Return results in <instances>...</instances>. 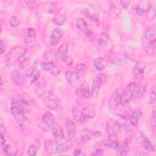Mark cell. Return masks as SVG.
Masks as SVG:
<instances>
[{"label":"cell","instance_id":"obj_38","mask_svg":"<svg viewBox=\"0 0 156 156\" xmlns=\"http://www.w3.org/2000/svg\"><path fill=\"white\" fill-rule=\"evenodd\" d=\"M55 60H56L55 54H54V53L51 51H48L43 55V57L41 62H54Z\"/></svg>","mask_w":156,"mask_h":156},{"label":"cell","instance_id":"obj_24","mask_svg":"<svg viewBox=\"0 0 156 156\" xmlns=\"http://www.w3.org/2000/svg\"><path fill=\"white\" fill-rule=\"evenodd\" d=\"M93 65L97 70L102 71L107 66L108 62L105 58L102 57H98L94 59Z\"/></svg>","mask_w":156,"mask_h":156},{"label":"cell","instance_id":"obj_27","mask_svg":"<svg viewBox=\"0 0 156 156\" xmlns=\"http://www.w3.org/2000/svg\"><path fill=\"white\" fill-rule=\"evenodd\" d=\"M101 144L104 147L108 148L112 150L117 149L119 144L116 140H112L110 138H105L101 141Z\"/></svg>","mask_w":156,"mask_h":156},{"label":"cell","instance_id":"obj_13","mask_svg":"<svg viewBox=\"0 0 156 156\" xmlns=\"http://www.w3.org/2000/svg\"><path fill=\"white\" fill-rule=\"evenodd\" d=\"M63 37V32L58 28H55L52 30L50 37L49 43L52 46L57 45L62 40Z\"/></svg>","mask_w":156,"mask_h":156},{"label":"cell","instance_id":"obj_48","mask_svg":"<svg viewBox=\"0 0 156 156\" xmlns=\"http://www.w3.org/2000/svg\"><path fill=\"white\" fill-rule=\"evenodd\" d=\"M56 9H57V5L54 3H52L48 7V12H49V13H54L56 10Z\"/></svg>","mask_w":156,"mask_h":156},{"label":"cell","instance_id":"obj_45","mask_svg":"<svg viewBox=\"0 0 156 156\" xmlns=\"http://www.w3.org/2000/svg\"><path fill=\"white\" fill-rule=\"evenodd\" d=\"M9 23L10 26L14 27L17 26L20 23V20L16 16H11L9 20Z\"/></svg>","mask_w":156,"mask_h":156},{"label":"cell","instance_id":"obj_10","mask_svg":"<svg viewBox=\"0 0 156 156\" xmlns=\"http://www.w3.org/2000/svg\"><path fill=\"white\" fill-rule=\"evenodd\" d=\"M41 68L53 76H57L60 73V68L54 63V62H41Z\"/></svg>","mask_w":156,"mask_h":156},{"label":"cell","instance_id":"obj_50","mask_svg":"<svg viewBox=\"0 0 156 156\" xmlns=\"http://www.w3.org/2000/svg\"><path fill=\"white\" fill-rule=\"evenodd\" d=\"M135 154L136 155H146L148 154L147 152H144V151L141 150L140 148H137L135 149Z\"/></svg>","mask_w":156,"mask_h":156},{"label":"cell","instance_id":"obj_19","mask_svg":"<svg viewBox=\"0 0 156 156\" xmlns=\"http://www.w3.org/2000/svg\"><path fill=\"white\" fill-rule=\"evenodd\" d=\"M4 152L7 156H15L18 154V147L16 144L11 142L8 144H5L3 147Z\"/></svg>","mask_w":156,"mask_h":156},{"label":"cell","instance_id":"obj_39","mask_svg":"<svg viewBox=\"0 0 156 156\" xmlns=\"http://www.w3.org/2000/svg\"><path fill=\"white\" fill-rule=\"evenodd\" d=\"M156 41L147 42L144 46V51L148 54H152L155 51Z\"/></svg>","mask_w":156,"mask_h":156},{"label":"cell","instance_id":"obj_7","mask_svg":"<svg viewBox=\"0 0 156 156\" xmlns=\"http://www.w3.org/2000/svg\"><path fill=\"white\" fill-rule=\"evenodd\" d=\"M143 118V113L142 111L138 108L135 110H132L130 116L129 118L126 120L128 121L129 125H130L132 127H137L140 122V121L142 120Z\"/></svg>","mask_w":156,"mask_h":156},{"label":"cell","instance_id":"obj_35","mask_svg":"<svg viewBox=\"0 0 156 156\" xmlns=\"http://www.w3.org/2000/svg\"><path fill=\"white\" fill-rule=\"evenodd\" d=\"M93 136V132L87 129L82 130L80 133V141L82 143H85L88 142Z\"/></svg>","mask_w":156,"mask_h":156},{"label":"cell","instance_id":"obj_51","mask_svg":"<svg viewBox=\"0 0 156 156\" xmlns=\"http://www.w3.org/2000/svg\"><path fill=\"white\" fill-rule=\"evenodd\" d=\"M120 3H121V6L124 9H127L130 5V1H126V0H122V1H120Z\"/></svg>","mask_w":156,"mask_h":156},{"label":"cell","instance_id":"obj_6","mask_svg":"<svg viewBox=\"0 0 156 156\" xmlns=\"http://www.w3.org/2000/svg\"><path fill=\"white\" fill-rule=\"evenodd\" d=\"M36 37L35 30L31 27L26 28L23 30L24 41L26 46L30 48L34 46Z\"/></svg>","mask_w":156,"mask_h":156},{"label":"cell","instance_id":"obj_32","mask_svg":"<svg viewBox=\"0 0 156 156\" xmlns=\"http://www.w3.org/2000/svg\"><path fill=\"white\" fill-rule=\"evenodd\" d=\"M116 154L118 155H126L129 151V141L126 140L121 144L119 145L117 148Z\"/></svg>","mask_w":156,"mask_h":156},{"label":"cell","instance_id":"obj_47","mask_svg":"<svg viewBox=\"0 0 156 156\" xmlns=\"http://www.w3.org/2000/svg\"><path fill=\"white\" fill-rule=\"evenodd\" d=\"M72 113H73V117L76 120H79V119L80 118V114H81V112L79 110V108H77V107H74L73 108V110H72Z\"/></svg>","mask_w":156,"mask_h":156},{"label":"cell","instance_id":"obj_8","mask_svg":"<svg viewBox=\"0 0 156 156\" xmlns=\"http://www.w3.org/2000/svg\"><path fill=\"white\" fill-rule=\"evenodd\" d=\"M43 103L47 108L52 110H57L59 107L58 99L54 94H50L46 96L43 100Z\"/></svg>","mask_w":156,"mask_h":156},{"label":"cell","instance_id":"obj_54","mask_svg":"<svg viewBox=\"0 0 156 156\" xmlns=\"http://www.w3.org/2000/svg\"><path fill=\"white\" fill-rule=\"evenodd\" d=\"M5 138L4 137V135L2 133H1L0 135V143H1V146L3 147L4 145L5 144Z\"/></svg>","mask_w":156,"mask_h":156},{"label":"cell","instance_id":"obj_2","mask_svg":"<svg viewBox=\"0 0 156 156\" xmlns=\"http://www.w3.org/2000/svg\"><path fill=\"white\" fill-rule=\"evenodd\" d=\"M10 112L11 113L19 126H23L27 119V114L28 111L26 110L21 106L12 101L10 105Z\"/></svg>","mask_w":156,"mask_h":156},{"label":"cell","instance_id":"obj_31","mask_svg":"<svg viewBox=\"0 0 156 156\" xmlns=\"http://www.w3.org/2000/svg\"><path fill=\"white\" fill-rule=\"evenodd\" d=\"M155 27L154 26L149 27L147 31L145 32L144 37L147 42L155 41H156V30Z\"/></svg>","mask_w":156,"mask_h":156},{"label":"cell","instance_id":"obj_14","mask_svg":"<svg viewBox=\"0 0 156 156\" xmlns=\"http://www.w3.org/2000/svg\"><path fill=\"white\" fill-rule=\"evenodd\" d=\"M57 152L58 154H63L66 152L71 148L73 146L71 140L69 138H68L66 140L64 139L62 141L57 142Z\"/></svg>","mask_w":156,"mask_h":156},{"label":"cell","instance_id":"obj_41","mask_svg":"<svg viewBox=\"0 0 156 156\" xmlns=\"http://www.w3.org/2000/svg\"><path fill=\"white\" fill-rule=\"evenodd\" d=\"M96 144L98 145V146H96L95 145L94 146V147H93L94 150L91 152L92 155H101L104 152V149H102V147H104L101 144V143H97Z\"/></svg>","mask_w":156,"mask_h":156},{"label":"cell","instance_id":"obj_12","mask_svg":"<svg viewBox=\"0 0 156 156\" xmlns=\"http://www.w3.org/2000/svg\"><path fill=\"white\" fill-rule=\"evenodd\" d=\"M76 26L80 31L84 33L87 35L90 36L93 34V32L91 30L88 23L83 18H79L76 20Z\"/></svg>","mask_w":156,"mask_h":156},{"label":"cell","instance_id":"obj_15","mask_svg":"<svg viewBox=\"0 0 156 156\" xmlns=\"http://www.w3.org/2000/svg\"><path fill=\"white\" fill-rule=\"evenodd\" d=\"M65 128L68 138L72 139L76 135V124L71 118H66L65 121Z\"/></svg>","mask_w":156,"mask_h":156},{"label":"cell","instance_id":"obj_46","mask_svg":"<svg viewBox=\"0 0 156 156\" xmlns=\"http://www.w3.org/2000/svg\"><path fill=\"white\" fill-rule=\"evenodd\" d=\"M62 61L66 66H71L73 63V58L71 55H66L65 57H63Z\"/></svg>","mask_w":156,"mask_h":156},{"label":"cell","instance_id":"obj_43","mask_svg":"<svg viewBox=\"0 0 156 156\" xmlns=\"http://www.w3.org/2000/svg\"><path fill=\"white\" fill-rule=\"evenodd\" d=\"M155 126H156V110H155V107H154L152 112L151 118V126L154 130H155Z\"/></svg>","mask_w":156,"mask_h":156},{"label":"cell","instance_id":"obj_17","mask_svg":"<svg viewBox=\"0 0 156 156\" xmlns=\"http://www.w3.org/2000/svg\"><path fill=\"white\" fill-rule=\"evenodd\" d=\"M65 76L67 82L72 85L77 84L80 81V76L74 71H66L65 73Z\"/></svg>","mask_w":156,"mask_h":156},{"label":"cell","instance_id":"obj_21","mask_svg":"<svg viewBox=\"0 0 156 156\" xmlns=\"http://www.w3.org/2000/svg\"><path fill=\"white\" fill-rule=\"evenodd\" d=\"M46 90V83L44 79L40 78L35 83V91L38 96H42Z\"/></svg>","mask_w":156,"mask_h":156},{"label":"cell","instance_id":"obj_37","mask_svg":"<svg viewBox=\"0 0 156 156\" xmlns=\"http://www.w3.org/2000/svg\"><path fill=\"white\" fill-rule=\"evenodd\" d=\"M75 68H76V72L78 73V74L80 76H84L87 74L88 71L87 66H86L85 64L83 63H80L76 65Z\"/></svg>","mask_w":156,"mask_h":156},{"label":"cell","instance_id":"obj_11","mask_svg":"<svg viewBox=\"0 0 156 156\" xmlns=\"http://www.w3.org/2000/svg\"><path fill=\"white\" fill-rule=\"evenodd\" d=\"M146 65L143 62H138L133 68V74L135 79L141 81L143 80L144 76V71Z\"/></svg>","mask_w":156,"mask_h":156},{"label":"cell","instance_id":"obj_53","mask_svg":"<svg viewBox=\"0 0 156 156\" xmlns=\"http://www.w3.org/2000/svg\"><path fill=\"white\" fill-rule=\"evenodd\" d=\"M27 6L29 8H32L34 7L36 1H33V0H30V1H25Z\"/></svg>","mask_w":156,"mask_h":156},{"label":"cell","instance_id":"obj_29","mask_svg":"<svg viewBox=\"0 0 156 156\" xmlns=\"http://www.w3.org/2000/svg\"><path fill=\"white\" fill-rule=\"evenodd\" d=\"M43 122L48 127L51 128L54 125V118L53 115L49 112H46L42 117Z\"/></svg>","mask_w":156,"mask_h":156},{"label":"cell","instance_id":"obj_22","mask_svg":"<svg viewBox=\"0 0 156 156\" xmlns=\"http://www.w3.org/2000/svg\"><path fill=\"white\" fill-rule=\"evenodd\" d=\"M44 147L46 152L49 154H55L57 152V143L54 140L47 139L44 141Z\"/></svg>","mask_w":156,"mask_h":156},{"label":"cell","instance_id":"obj_55","mask_svg":"<svg viewBox=\"0 0 156 156\" xmlns=\"http://www.w3.org/2000/svg\"><path fill=\"white\" fill-rule=\"evenodd\" d=\"M80 152H81V151L79 148H76L74 151V152H73V155H75V156H78L80 154Z\"/></svg>","mask_w":156,"mask_h":156},{"label":"cell","instance_id":"obj_30","mask_svg":"<svg viewBox=\"0 0 156 156\" xmlns=\"http://www.w3.org/2000/svg\"><path fill=\"white\" fill-rule=\"evenodd\" d=\"M120 10L116 7L114 4H111L110 5L108 11V18L111 20H115L119 15Z\"/></svg>","mask_w":156,"mask_h":156},{"label":"cell","instance_id":"obj_18","mask_svg":"<svg viewBox=\"0 0 156 156\" xmlns=\"http://www.w3.org/2000/svg\"><path fill=\"white\" fill-rule=\"evenodd\" d=\"M151 6V4L148 1H140L135 8V12L137 15L141 16L144 13H146Z\"/></svg>","mask_w":156,"mask_h":156},{"label":"cell","instance_id":"obj_42","mask_svg":"<svg viewBox=\"0 0 156 156\" xmlns=\"http://www.w3.org/2000/svg\"><path fill=\"white\" fill-rule=\"evenodd\" d=\"M155 88H156V86H155V83H154L152 85V89L151 91V93H150V96H149V102L151 104H154L156 102Z\"/></svg>","mask_w":156,"mask_h":156},{"label":"cell","instance_id":"obj_9","mask_svg":"<svg viewBox=\"0 0 156 156\" xmlns=\"http://www.w3.org/2000/svg\"><path fill=\"white\" fill-rule=\"evenodd\" d=\"M102 75L99 74L96 76L92 82L91 85V96L94 98H96L98 96L99 92L100 91L101 85L102 84Z\"/></svg>","mask_w":156,"mask_h":156},{"label":"cell","instance_id":"obj_28","mask_svg":"<svg viewBox=\"0 0 156 156\" xmlns=\"http://www.w3.org/2000/svg\"><path fill=\"white\" fill-rule=\"evenodd\" d=\"M119 94L120 91L116 90L111 95L109 99V105L112 108H116L119 105Z\"/></svg>","mask_w":156,"mask_h":156},{"label":"cell","instance_id":"obj_44","mask_svg":"<svg viewBox=\"0 0 156 156\" xmlns=\"http://www.w3.org/2000/svg\"><path fill=\"white\" fill-rule=\"evenodd\" d=\"M37 151H38V147L34 144H31L27 149V155L30 156L36 155Z\"/></svg>","mask_w":156,"mask_h":156},{"label":"cell","instance_id":"obj_4","mask_svg":"<svg viewBox=\"0 0 156 156\" xmlns=\"http://www.w3.org/2000/svg\"><path fill=\"white\" fill-rule=\"evenodd\" d=\"M107 132L110 136H116L121 130L120 124L113 119H109L106 124Z\"/></svg>","mask_w":156,"mask_h":156},{"label":"cell","instance_id":"obj_33","mask_svg":"<svg viewBox=\"0 0 156 156\" xmlns=\"http://www.w3.org/2000/svg\"><path fill=\"white\" fill-rule=\"evenodd\" d=\"M40 79V72L35 68L30 69L29 80L32 83H35Z\"/></svg>","mask_w":156,"mask_h":156},{"label":"cell","instance_id":"obj_52","mask_svg":"<svg viewBox=\"0 0 156 156\" xmlns=\"http://www.w3.org/2000/svg\"><path fill=\"white\" fill-rule=\"evenodd\" d=\"M90 17L91 19L92 20V21H93V22L96 24H97V25H98L99 24V20H98V16H97L96 14H90Z\"/></svg>","mask_w":156,"mask_h":156},{"label":"cell","instance_id":"obj_20","mask_svg":"<svg viewBox=\"0 0 156 156\" xmlns=\"http://www.w3.org/2000/svg\"><path fill=\"white\" fill-rule=\"evenodd\" d=\"M52 136L54 138V140L57 142H59L65 139V135L62 128L60 126H53L51 128Z\"/></svg>","mask_w":156,"mask_h":156},{"label":"cell","instance_id":"obj_36","mask_svg":"<svg viewBox=\"0 0 156 156\" xmlns=\"http://www.w3.org/2000/svg\"><path fill=\"white\" fill-rule=\"evenodd\" d=\"M66 20V16L63 13L57 14L53 18V22L57 26H62L65 24Z\"/></svg>","mask_w":156,"mask_h":156},{"label":"cell","instance_id":"obj_26","mask_svg":"<svg viewBox=\"0 0 156 156\" xmlns=\"http://www.w3.org/2000/svg\"><path fill=\"white\" fill-rule=\"evenodd\" d=\"M111 59H112V62H113V63L115 65H119V66H122L126 64L128 60V58L125 55L122 54H120L119 53H115L113 55L112 58Z\"/></svg>","mask_w":156,"mask_h":156},{"label":"cell","instance_id":"obj_3","mask_svg":"<svg viewBox=\"0 0 156 156\" xmlns=\"http://www.w3.org/2000/svg\"><path fill=\"white\" fill-rule=\"evenodd\" d=\"M27 50L22 46H16L9 52V58L13 61L23 63L27 59Z\"/></svg>","mask_w":156,"mask_h":156},{"label":"cell","instance_id":"obj_34","mask_svg":"<svg viewBox=\"0 0 156 156\" xmlns=\"http://www.w3.org/2000/svg\"><path fill=\"white\" fill-rule=\"evenodd\" d=\"M98 43L102 48L107 47L110 43L109 37L104 32H101L98 37Z\"/></svg>","mask_w":156,"mask_h":156},{"label":"cell","instance_id":"obj_56","mask_svg":"<svg viewBox=\"0 0 156 156\" xmlns=\"http://www.w3.org/2000/svg\"><path fill=\"white\" fill-rule=\"evenodd\" d=\"M101 136V133L99 131H95L93 132V136L94 138H99Z\"/></svg>","mask_w":156,"mask_h":156},{"label":"cell","instance_id":"obj_25","mask_svg":"<svg viewBox=\"0 0 156 156\" xmlns=\"http://www.w3.org/2000/svg\"><path fill=\"white\" fill-rule=\"evenodd\" d=\"M141 144L142 147L146 151L155 152V149L154 145L152 143L150 140L144 135H141Z\"/></svg>","mask_w":156,"mask_h":156},{"label":"cell","instance_id":"obj_23","mask_svg":"<svg viewBox=\"0 0 156 156\" xmlns=\"http://www.w3.org/2000/svg\"><path fill=\"white\" fill-rule=\"evenodd\" d=\"M75 94L77 98L81 100L86 99L91 96V92L88 87H80L75 91Z\"/></svg>","mask_w":156,"mask_h":156},{"label":"cell","instance_id":"obj_1","mask_svg":"<svg viewBox=\"0 0 156 156\" xmlns=\"http://www.w3.org/2000/svg\"><path fill=\"white\" fill-rule=\"evenodd\" d=\"M30 69L24 67L18 68L11 73V80L12 83L17 86L25 85L29 80Z\"/></svg>","mask_w":156,"mask_h":156},{"label":"cell","instance_id":"obj_5","mask_svg":"<svg viewBox=\"0 0 156 156\" xmlns=\"http://www.w3.org/2000/svg\"><path fill=\"white\" fill-rule=\"evenodd\" d=\"M96 115V111L93 106L88 105L84 107L81 112L79 121L81 124H85L89 119L93 118Z\"/></svg>","mask_w":156,"mask_h":156},{"label":"cell","instance_id":"obj_49","mask_svg":"<svg viewBox=\"0 0 156 156\" xmlns=\"http://www.w3.org/2000/svg\"><path fill=\"white\" fill-rule=\"evenodd\" d=\"M7 49V45L6 43L3 41L1 40L0 42V51H1V54H3Z\"/></svg>","mask_w":156,"mask_h":156},{"label":"cell","instance_id":"obj_40","mask_svg":"<svg viewBox=\"0 0 156 156\" xmlns=\"http://www.w3.org/2000/svg\"><path fill=\"white\" fill-rule=\"evenodd\" d=\"M155 9H156V7H155V3L151 4V6L146 13V18L148 20L152 21L154 18V17L155 16Z\"/></svg>","mask_w":156,"mask_h":156},{"label":"cell","instance_id":"obj_16","mask_svg":"<svg viewBox=\"0 0 156 156\" xmlns=\"http://www.w3.org/2000/svg\"><path fill=\"white\" fill-rule=\"evenodd\" d=\"M69 49V42L65 41L58 47L57 52H55V58L57 60H62L64 57L68 55Z\"/></svg>","mask_w":156,"mask_h":156},{"label":"cell","instance_id":"obj_57","mask_svg":"<svg viewBox=\"0 0 156 156\" xmlns=\"http://www.w3.org/2000/svg\"><path fill=\"white\" fill-rule=\"evenodd\" d=\"M4 133H5V127H4V125L1 123V133H2L4 134ZM5 134V133H4Z\"/></svg>","mask_w":156,"mask_h":156}]
</instances>
